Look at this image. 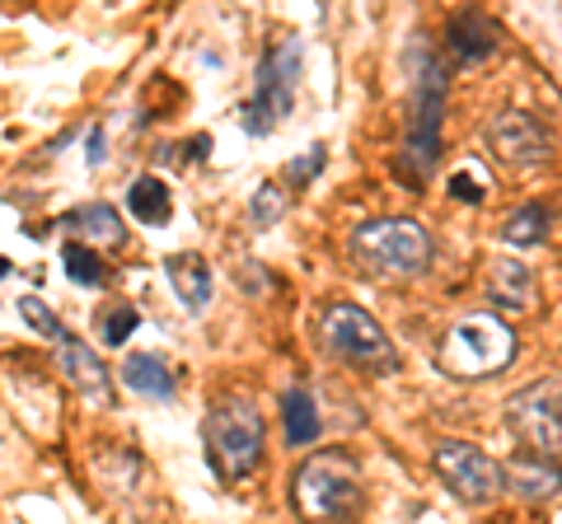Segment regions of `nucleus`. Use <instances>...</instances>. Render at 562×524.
I'll return each instance as SVG.
<instances>
[{
  "label": "nucleus",
  "mask_w": 562,
  "mask_h": 524,
  "mask_svg": "<svg viewBox=\"0 0 562 524\" xmlns=\"http://www.w3.org/2000/svg\"><path fill=\"white\" fill-rule=\"evenodd\" d=\"M413 103H408V132H403L398 173L413 187L427 183V173L441 160V122H446V66L431 52H413Z\"/></svg>",
  "instance_id": "obj_3"
},
{
  "label": "nucleus",
  "mask_w": 562,
  "mask_h": 524,
  "mask_svg": "<svg viewBox=\"0 0 562 524\" xmlns=\"http://www.w3.org/2000/svg\"><path fill=\"white\" fill-rule=\"evenodd\" d=\"M291 501L310 524H351L361 515V464L351 449H319L295 468Z\"/></svg>",
  "instance_id": "obj_1"
},
{
  "label": "nucleus",
  "mask_w": 562,
  "mask_h": 524,
  "mask_svg": "<svg viewBox=\"0 0 562 524\" xmlns=\"http://www.w3.org/2000/svg\"><path fill=\"white\" fill-rule=\"evenodd\" d=\"M281 216H286V197H281V187L277 183H262L254 192V202H249V225H254V230H272Z\"/></svg>",
  "instance_id": "obj_22"
},
{
  "label": "nucleus",
  "mask_w": 562,
  "mask_h": 524,
  "mask_svg": "<svg viewBox=\"0 0 562 524\" xmlns=\"http://www.w3.org/2000/svg\"><path fill=\"white\" fill-rule=\"evenodd\" d=\"M165 276H169V286L183 300L188 314H202L211 305V267H206L202 253H173V258H165Z\"/></svg>",
  "instance_id": "obj_13"
},
{
  "label": "nucleus",
  "mask_w": 562,
  "mask_h": 524,
  "mask_svg": "<svg viewBox=\"0 0 562 524\" xmlns=\"http://www.w3.org/2000/svg\"><path fill=\"white\" fill-rule=\"evenodd\" d=\"M301 61H305V52H301V43H295V38H281V43H272L268 52H262L254 94H249V103L239 109V127L249 132V136L277 132L281 117L291 113L295 84H301Z\"/></svg>",
  "instance_id": "obj_7"
},
{
  "label": "nucleus",
  "mask_w": 562,
  "mask_h": 524,
  "mask_svg": "<svg viewBox=\"0 0 562 524\" xmlns=\"http://www.w3.org/2000/svg\"><path fill=\"white\" fill-rule=\"evenodd\" d=\"M549 225H553V212L543 202H530L520 206V212H512L502 220V239L516 243V249H535V243L549 239Z\"/></svg>",
  "instance_id": "obj_19"
},
{
  "label": "nucleus",
  "mask_w": 562,
  "mask_h": 524,
  "mask_svg": "<svg viewBox=\"0 0 562 524\" xmlns=\"http://www.w3.org/2000/svg\"><path fill=\"white\" fill-rule=\"evenodd\" d=\"M57 346H61V371H66L70 384H76V394H85L99 408H109L113 403V384H109V365L94 356V346H85L80 338H70V333H61Z\"/></svg>",
  "instance_id": "obj_11"
},
{
  "label": "nucleus",
  "mask_w": 562,
  "mask_h": 524,
  "mask_svg": "<svg viewBox=\"0 0 562 524\" xmlns=\"http://www.w3.org/2000/svg\"><path fill=\"white\" fill-rule=\"evenodd\" d=\"M319 169H324V146H314V150H305V160L291 164V183H310Z\"/></svg>",
  "instance_id": "obj_26"
},
{
  "label": "nucleus",
  "mask_w": 562,
  "mask_h": 524,
  "mask_svg": "<svg viewBox=\"0 0 562 524\" xmlns=\"http://www.w3.org/2000/svg\"><path fill=\"white\" fill-rule=\"evenodd\" d=\"M20 314L29 319V328H38V333H43V338H52V342H57V338L66 333V328L57 323V314H52V309L38 300V295H24V300H20Z\"/></svg>",
  "instance_id": "obj_24"
},
{
  "label": "nucleus",
  "mask_w": 562,
  "mask_h": 524,
  "mask_svg": "<svg viewBox=\"0 0 562 524\" xmlns=\"http://www.w3.org/2000/svg\"><path fill=\"white\" fill-rule=\"evenodd\" d=\"M85 150H90V155H85V160H90V169L103 164V132H99V127L90 132V146H85Z\"/></svg>",
  "instance_id": "obj_27"
},
{
  "label": "nucleus",
  "mask_w": 562,
  "mask_h": 524,
  "mask_svg": "<svg viewBox=\"0 0 562 524\" xmlns=\"http://www.w3.org/2000/svg\"><path fill=\"white\" fill-rule=\"evenodd\" d=\"M136 323H140V314L132 305H113L109 309V319H103V342L109 346H122L132 333H136Z\"/></svg>",
  "instance_id": "obj_23"
},
{
  "label": "nucleus",
  "mask_w": 562,
  "mask_h": 524,
  "mask_svg": "<svg viewBox=\"0 0 562 524\" xmlns=\"http://www.w3.org/2000/svg\"><path fill=\"white\" fill-rule=\"evenodd\" d=\"M319 342L328 356H338L351 371H371V375L398 371V352H394L390 333H384L375 314L361 305H347V300L328 305L319 314Z\"/></svg>",
  "instance_id": "obj_5"
},
{
  "label": "nucleus",
  "mask_w": 562,
  "mask_h": 524,
  "mask_svg": "<svg viewBox=\"0 0 562 524\" xmlns=\"http://www.w3.org/2000/svg\"><path fill=\"white\" fill-rule=\"evenodd\" d=\"M61 230H76L80 239H90V243H103V249H113V243H122V216L113 212L109 202H85L76 206L70 216H61Z\"/></svg>",
  "instance_id": "obj_16"
},
{
  "label": "nucleus",
  "mask_w": 562,
  "mask_h": 524,
  "mask_svg": "<svg viewBox=\"0 0 562 524\" xmlns=\"http://www.w3.org/2000/svg\"><path fill=\"white\" fill-rule=\"evenodd\" d=\"M483 141H487L492 155H497V164L520 169V173L525 169H543L549 164V155H553V141H549V132L539 127V117L520 113V109L492 113L487 127H483Z\"/></svg>",
  "instance_id": "obj_10"
},
{
  "label": "nucleus",
  "mask_w": 562,
  "mask_h": 524,
  "mask_svg": "<svg viewBox=\"0 0 562 524\" xmlns=\"http://www.w3.org/2000/svg\"><path fill=\"white\" fill-rule=\"evenodd\" d=\"M347 253L366 276H375V282H413V276L427 272L431 258H436L431 235L408 216L357 225L347 239Z\"/></svg>",
  "instance_id": "obj_2"
},
{
  "label": "nucleus",
  "mask_w": 562,
  "mask_h": 524,
  "mask_svg": "<svg viewBox=\"0 0 562 524\" xmlns=\"http://www.w3.org/2000/svg\"><path fill=\"white\" fill-rule=\"evenodd\" d=\"M502 487H512V492L530 497V501H543L558 492V459H543V454H516L512 464L502 468Z\"/></svg>",
  "instance_id": "obj_14"
},
{
  "label": "nucleus",
  "mask_w": 562,
  "mask_h": 524,
  "mask_svg": "<svg viewBox=\"0 0 562 524\" xmlns=\"http://www.w3.org/2000/svg\"><path fill=\"white\" fill-rule=\"evenodd\" d=\"M122 384L140 398H169L173 394L169 365L160 356H150V352H132L127 361H122Z\"/></svg>",
  "instance_id": "obj_17"
},
{
  "label": "nucleus",
  "mask_w": 562,
  "mask_h": 524,
  "mask_svg": "<svg viewBox=\"0 0 562 524\" xmlns=\"http://www.w3.org/2000/svg\"><path fill=\"white\" fill-rule=\"evenodd\" d=\"M202 441H206L211 468H216L225 482H244L262 464V441H268V426H262L254 398L221 394L216 403L206 408Z\"/></svg>",
  "instance_id": "obj_4"
},
{
  "label": "nucleus",
  "mask_w": 562,
  "mask_h": 524,
  "mask_svg": "<svg viewBox=\"0 0 562 524\" xmlns=\"http://www.w3.org/2000/svg\"><path fill=\"white\" fill-rule=\"evenodd\" d=\"M516 361V328L492 319V314H469L446 333L441 352H436V365L454 379H483L497 375Z\"/></svg>",
  "instance_id": "obj_6"
},
{
  "label": "nucleus",
  "mask_w": 562,
  "mask_h": 524,
  "mask_svg": "<svg viewBox=\"0 0 562 524\" xmlns=\"http://www.w3.org/2000/svg\"><path fill=\"white\" fill-rule=\"evenodd\" d=\"M431 468L441 474V482L450 487L460 501L469 505H483L492 497H502V464L492 459V454H483L479 445L469 441H436L431 445Z\"/></svg>",
  "instance_id": "obj_9"
},
{
  "label": "nucleus",
  "mask_w": 562,
  "mask_h": 524,
  "mask_svg": "<svg viewBox=\"0 0 562 524\" xmlns=\"http://www.w3.org/2000/svg\"><path fill=\"white\" fill-rule=\"evenodd\" d=\"M506 431L516 435L525 454L558 459L562 449V422H558V379H539L530 389L506 398Z\"/></svg>",
  "instance_id": "obj_8"
},
{
  "label": "nucleus",
  "mask_w": 562,
  "mask_h": 524,
  "mask_svg": "<svg viewBox=\"0 0 562 524\" xmlns=\"http://www.w3.org/2000/svg\"><path fill=\"white\" fill-rule=\"evenodd\" d=\"M487 300L497 309H512V314L535 309V272L525 267V262H516V258H502L497 267H492Z\"/></svg>",
  "instance_id": "obj_15"
},
{
  "label": "nucleus",
  "mask_w": 562,
  "mask_h": 524,
  "mask_svg": "<svg viewBox=\"0 0 562 524\" xmlns=\"http://www.w3.org/2000/svg\"><path fill=\"white\" fill-rule=\"evenodd\" d=\"M127 212L136 216V220H146V225H165L169 220V212H173V202H169V187L160 183V179H136L132 187H127Z\"/></svg>",
  "instance_id": "obj_20"
},
{
  "label": "nucleus",
  "mask_w": 562,
  "mask_h": 524,
  "mask_svg": "<svg viewBox=\"0 0 562 524\" xmlns=\"http://www.w3.org/2000/svg\"><path fill=\"white\" fill-rule=\"evenodd\" d=\"M450 197L454 202H483L487 197V192H483V179H479V173H454V179H450Z\"/></svg>",
  "instance_id": "obj_25"
},
{
  "label": "nucleus",
  "mask_w": 562,
  "mask_h": 524,
  "mask_svg": "<svg viewBox=\"0 0 562 524\" xmlns=\"http://www.w3.org/2000/svg\"><path fill=\"white\" fill-rule=\"evenodd\" d=\"M61 262H66V276L76 286H103V282H109V267L99 262V253L90 249V243H66Z\"/></svg>",
  "instance_id": "obj_21"
},
{
  "label": "nucleus",
  "mask_w": 562,
  "mask_h": 524,
  "mask_svg": "<svg viewBox=\"0 0 562 524\" xmlns=\"http://www.w3.org/2000/svg\"><path fill=\"white\" fill-rule=\"evenodd\" d=\"M281 422H286V441L291 445H310L319 441V408L305 389H286L281 394Z\"/></svg>",
  "instance_id": "obj_18"
},
{
  "label": "nucleus",
  "mask_w": 562,
  "mask_h": 524,
  "mask_svg": "<svg viewBox=\"0 0 562 524\" xmlns=\"http://www.w3.org/2000/svg\"><path fill=\"white\" fill-rule=\"evenodd\" d=\"M446 43L460 66H479L502 47V33L483 10H460V14H450V24H446Z\"/></svg>",
  "instance_id": "obj_12"
},
{
  "label": "nucleus",
  "mask_w": 562,
  "mask_h": 524,
  "mask_svg": "<svg viewBox=\"0 0 562 524\" xmlns=\"http://www.w3.org/2000/svg\"><path fill=\"white\" fill-rule=\"evenodd\" d=\"M5 272H10V262H5V258H0V276H5Z\"/></svg>",
  "instance_id": "obj_28"
}]
</instances>
